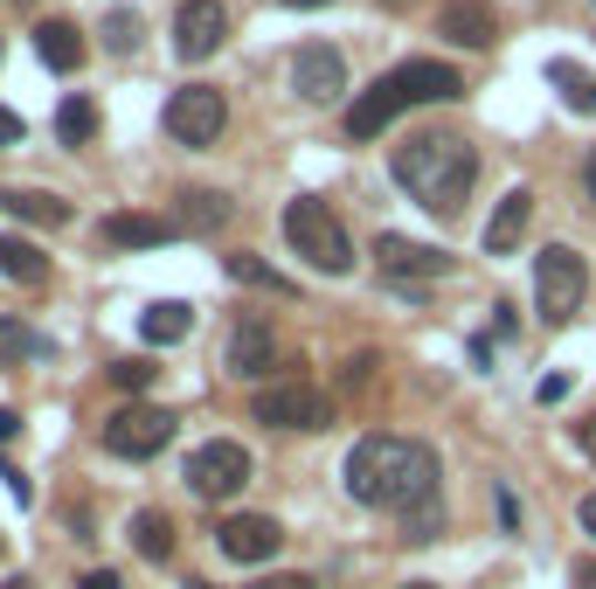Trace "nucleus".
I'll use <instances>...</instances> for the list:
<instances>
[{
    "label": "nucleus",
    "mask_w": 596,
    "mask_h": 589,
    "mask_svg": "<svg viewBox=\"0 0 596 589\" xmlns=\"http://www.w3.org/2000/svg\"><path fill=\"white\" fill-rule=\"evenodd\" d=\"M0 277H8V285H49V257L29 243V236H8V229H0Z\"/></svg>",
    "instance_id": "412c9836"
},
{
    "label": "nucleus",
    "mask_w": 596,
    "mask_h": 589,
    "mask_svg": "<svg viewBox=\"0 0 596 589\" xmlns=\"http://www.w3.org/2000/svg\"><path fill=\"white\" fill-rule=\"evenodd\" d=\"M583 194L596 201V146H589V160H583Z\"/></svg>",
    "instance_id": "4c0bfd02"
},
{
    "label": "nucleus",
    "mask_w": 596,
    "mask_h": 589,
    "mask_svg": "<svg viewBox=\"0 0 596 589\" xmlns=\"http://www.w3.org/2000/svg\"><path fill=\"white\" fill-rule=\"evenodd\" d=\"M167 438H174V417H167L160 402H125V409H112V417H105V451L125 457V465L160 457Z\"/></svg>",
    "instance_id": "0eeeda50"
},
{
    "label": "nucleus",
    "mask_w": 596,
    "mask_h": 589,
    "mask_svg": "<svg viewBox=\"0 0 596 589\" xmlns=\"http://www.w3.org/2000/svg\"><path fill=\"white\" fill-rule=\"evenodd\" d=\"M527 222H534V194L513 188L500 209H492V222H485V257H513L521 236H527Z\"/></svg>",
    "instance_id": "f3484780"
},
{
    "label": "nucleus",
    "mask_w": 596,
    "mask_h": 589,
    "mask_svg": "<svg viewBox=\"0 0 596 589\" xmlns=\"http://www.w3.org/2000/svg\"><path fill=\"white\" fill-rule=\"evenodd\" d=\"M133 548H139L146 561H167V555H174V520L153 514V506H139V514H133Z\"/></svg>",
    "instance_id": "393cba45"
},
{
    "label": "nucleus",
    "mask_w": 596,
    "mask_h": 589,
    "mask_svg": "<svg viewBox=\"0 0 596 589\" xmlns=\"http://www.w3.org/2000/svg\"><path fill=\"white\" fill-rule=\"evenodd\" d=\"M49 333H35L29 319H0V361H42Z\"/></svg>",
    "instance_id": "a878e982"
},
{
    "label": "nucleus",
    "mask_w": 596,
    "mask_h": 589,
    "mask_svg": "<svg viewBox=\"0 0 596 589\" xmlns=\"http://www.w3.org/2000/svg\"><path fill=\"white\" fill-rule=\"evenodd\" d=\"M21 438V417H14V409H0V451H8Z\"/></svg>",
    "instance_id": "473e14b6"
},
{
    "label": "nucleus",
    "mask_w": 596,
    "mask_h": 589,
    "mask_svg": "<svg viewBox=\"0 0 596 589\" xmlns=\"http://www.w3.org/2000/svg\"><path fill=\"white\" fill-rule=\"evenodd\" d=\"M388 167H396V188L417 201V209H430V215H458L464 194H472V181H479V152L464 146L458 133H417V139H402Z\"/></svg>",
    "instance_id": "f03ea898"
},
{
    "label": "nucleus",
    "mask_w": 596,
    "mask_h": 589,
    "mask_svg": "<svg viewBox=\"0 0 596 589\" xmlns=\"http://www.w3.org/2000/svg\"><path fill=\"white\" fill-rule=\"evenodd\" d=\"M180 478H188L195 499H237L243 485H250V451L237 438H209V444L188 457V472H180Z\"/></svg>",
    "instance_id": "6e6552de"
},
{
    "label": "nucleus",
    "mask_w": 596,
    "mask_h": 589,
    "mask_svg": "<svg viewBox=\"0 0 596 589\" xmlns=\"http://www.w3.org/2000/svg\"><path fill=\"white\" fill-rule=\"evenodd\" d=\"M160 125H167V139H174V146H216V139H222V125H229V105H222V91H216V84H180V91L167 97Z\"/></svg>",
    "instance_id": "423d86ee"
},
{
    "label": "nucleus",
    "mask_w": 596,
    "mask_h": 589,
    "mask_svg": "<svg viewBox=\"0 0 596 589\" xmlns=\"http://www.w3.org/2000/svg\"><path fill=\"white\" fill-rule=\"evenodd\" d=\"M229 264V277H237V285H257V292H278V298H292L299 285H292V277H284V271H271L264 257H250V250H237V257H222Z\"/></svg>",
    "instance_id": "b1692460"
},
{
    "label": "nucleus",
    "mask_w": 596,
    "mask_h": 589,
    "mask_svg": "<svg viewBox=\"0 0 596 589\" xmlns=\"http://www.w3.org/2000/svg\"><path fill=\"white\" fill-rule=\"evenodd\" d=\"M257 423H271V430H326L333 417V402L313 389V381H271V389H257Z\"/></svg>",
    "instance_id": "1a4fd4ad"
},
{
    "label": "nucleus",
    "mask_w": 596,
    "mask_h": 589,
    "mask_svg": "<svg viewBox=\"0 0 596 589\" xmlns=\"http://www.w3.org/2000/svg\"><path fill=\"white\" fill-rule=\"evenodd\" d=\"M91 133H97V105H91V97H63L56 139H63V146H91Z\"/></svg>",
    "instance_id": "bb28decb"
},
{
    "label": "nucleus",
    "mask_w": 596,
    "mask_h": 589,
    "mask_svg": "<svg viewBox=\"0 0 596 589\" xmlns=\"http://www.w3.org/2000/svg\"><path fill=\"white\" fill-rule=\"evenodd\" d=\"M583 534L596 541V493H583Z\"/></svg>",
    "instance_id": "e433bc0d"
},
{
    "label": "nucleus",
    "mask_w": 596,
    "mask_h": 589,
    "mask_svg": "<svg viewBox=\"0 0 596 589\" xmlns=\"http://www.w3.org/2000/svg\"><path fill=\"white\" fill-rule=\"evenodd\" d=\"M271 354H278L271 319H237V326H229V354H222V368L237 375V381H257V375H271Z\"/></svg>",
    "instance_id": "2eb2a0df"
},
{
    "label": "nucleus",
    "mask_w": 596,
    "mask_h": 589,
    "mask_svg": "<svg viewBox=\"0 0 596 589\" xmlns=\"http://www.w3.org/2000/svg\"><path fill=\"white\" fill-rule=\"evenodd\" d=\"M0 589H35V582H29V576H8V582H0Z\"/></svg>",
    "instance_id": "a19ab883"
},
{
    "label": "nucleus",
    "mask_w": 596,
    "mask_h": 589,
    "mask_svg": "<svg viewBox=\"0 0 596 589\" xmlns=\"http://www.w3.org/2000/svg\"><path fill=\"white\" fill-rule=\"evenodd\" d=\"M402 589H437V582H402Z\"/></svg>",
    "instance_id": "79ce46f5"
},
{
    "label": "nucleus",
    "mask_w": 596,
    "mask_h": 589,
    "mask_svg": "<svg viewBox=\"0 0 596 589\" xmlns=\"http://www.w3.org/2000/svg\"><path fill=\"white\" fill-rule=\"evenodd\" d=\"M278 8H299L305 14V8H326V0H278Z\"/></svg>",
    "instance_id": "ea45409f"
},
{
    "label": "nucleus",
    "mask_w": 596,
    "mask_h": 589,
    "mask_svg": "<svg viewBox=\"0 0 596 589\" xmlns=\"http://www.w3.org/2000/svg\"><path fill=\"white\" fill-rule=\"evenodd\" d=\"M0 555H8V541H0Z\"/></svg>",
    "instance_id": "37998d69"
},
{
    "label": "nucleus",
    "mask_w": 596,
    "mask_h": 589,
    "mask_svg": "<svg viewBox=\"0 0 596 589\" xmlns=\"http://www.w3.org/2000/svg\"><path fill=\"white\" fill-rule=\"evenodd\" d=\"M222 222H229V194H209V188L180 194V215H174L180 236H209V229H222Z\"/></svg>",
    "instance_id": "4be33fe9"
},
{
    "label": "nucleus",
    "mask_w": 596,
    "mask_h": 589,
    "mask_svg": "<svg viewBox=\"0 0 596 589\" xmlns=\"http://www.w3.org/2000/svg\"><path fill=\"white\" fill-rule=\"evenodd\" d=\"M437 35L458 49H492L500 42V14H492V0H445L437 8Z\"/></svg>",
    "instance_id": "4468645a"
},
{
    "label": "nucleus",
    "mask_w": 596,
    "mask_h": 589,
    "mask_svg": "<svg viewBox=\"0 0 596 589\" xmlns=\"http://www.w3.org/2000/svg\"><path fill=\"white\" fill-rule=\"evenodd\" d=\"M451 97H464V76L451 63L409 56V63H396L388 76H375V84L347 105V139H381L409 105H451Z\"/></svg>",
    "instance_id": "7ed1b4c3"
},
{
    "label": "nucleus",
    "mask_w": 596,
    "mask_h": 589,
    "mask_svg": "<svg viewBox=\"0 0 596 589\" xmlns=\"http://www.w3.org/2000/svg\"><path fill=\"white\" fill-rule=\"evenodd\" d=\"M583 298H589V264L568 243H548L534 257V313H541V326H568L583 313Z\"/></svg>",
    "instance_id": "39448f33"
},
{
    "label": "nucleus",
    "mask_w": 596,
    "mask_h": 589,
    "mask_svg": "<svg viewBox=\"0 0 596 589\" xmlns=\"http://www.w3.org/2000/svg\"><path fill=\"white\" fill-rule=\"evenodd\" d=\"M112 250H160V243H174L180 229L167 222V215H139V209H118V215H105V229H97Z\"/></svg>",
    "instance_id": "dca6fc26"
},
{
    "label": "nucleus",
    "mask_w": 596,
    "mask_h": 589,
    "mask_svg": "<svg viewBox=\"0 0 596 589\" xmlns=\"http://www.w3.org/2000/svg\"><path fill=\"white\" fill-rule=\"evenodd\" d=\"M292 91L305 97V105H333V97L347 91V56L326 42H305L292 56Z\"/></svg>",
    "instance_id": "f8f14e48"
},
{
    "label": "nucleus",
    "mask_w": 596,
    "mask_h": 589,
    "mask_svg": "<svg viewBox=\"0 0 596 589\" xmlns=\"http://www.w3.org/2000/svg\"><path fill=\"white\" fill-rule=\"evenodd\" d=\"M437 527H445V506H417V514H402V534H409V541H437Z\"/></svg>",
    "instance_id": "c85d7f7f"
},
{
    "label": "nucleus",
    "mask_w": 596,
    "mask_h": 589,
    "mask_svg": "<svg viewBox=\"0 0 596 589\" xmlns=\"http://www.w3.org/2000/svg\"><path fill=\"white\" fill-rule=\"evenodd\" d=\"M548 84L562 91V105H568V112H583V118H596V76H589L583 63H568V56H555V63H548Z\"/></svg>",
    "instance_id": "5701e85b"
},
{
    "label": "nucleus",
    "mask_w": 596,
    "mask_h": 589,
    "mask_svg": "<svg viewBox=\"0 0 596 589\" xmlns=\"http://www.w3.org/2000/svg\"><path fill=\"white\" fill-rule=\"evenodd\" d=\"M576 582H583V589H596V561H576Z\"/></svg>",
    "instance_id": "58836bf2"
},
{
    "label": "nucleus",
    "mask_w": 596,
    "mask_h": 589,
    "mask_svg": "<svg viewBox=\"0 0 596 589\" xmlns=\"http://www.w3.org/2000/svg\"><path fill=\"white\" fill-rule=\"evenodd\" d=\"M375 264H381V277H402V285H430V277H451V250L381 229V236H375Z\"/></svg>",
    "instance_id": "9d476101"
},
{
    "label": "nucleus",
    "mask_w": 596,
    "mask_h": 589,
    "mask_svg": "<svg viewBox=\"0 0 596 589\" xmlns=\"http://www.w3.org/2000/svg\"><path fill=\"white\" fill-rule=\"evenodd\" d=\"M576 444H583V451L596 457V417H583V423H576Z\"/></svg>",
    "instance_id": "c9c22d12"
},
{
    "label": "nucleus",
    "mask_w": 596,
    "mask_h": 589,
    "mask_svg": "<svg viewBox=\"0 0 596 589\" xmlns=\"http://www.w3.org/2000/svg\"><path fill=\"white\" fill-rule=\"evenodd\" d=\"M222 35H229V8L222 0H180V14H174V56L180 63L216 56Z\"/></svg>",
    "instance_id": "9b49d317"
},
{
    "label": "nucleus",
    "mask_w": 596,
    "mask_h": 589,
    "mask_svg": "<svg viewBox=\"0 0 596 589\" xmlns=\"http://www.w3.org/2000/svg\"><path fill=\"white\" fill-rule=\"evenodd\" d=\"M188 333H195V305H180V298H160V305L139 313V340L146 347H180Z\"/></svg>",
    "instance_id": "6ab92c4d"
},
{
    "label": "nucleus",
    "mask_w": 596,
    "mask_h": 589,
    "mask_svg": "<svg viewBox=\"0 0 596 589\" xmlns=\"http://www.w3.org/2000/svg\"><path fill=\"white\" fill-rule=\"evenodd\" d=\"M0 215L29 222V229H63L70 222V201L63 194H42V188H0Z\"/></svg>",
    "instance_id": "a211bd4d"
},
{
    "label": "nucleus",
    "mask_w": 596,
    "mask_h": 589,
    "mask_svg": "<svg viewBox=\"0 0 596 589\" xmlns=\"http://www.w3.org/2000/svg\"><path fill=\"white\" fill-rule=\"evenodd\" d=\"M216 541H222L229 561H271V555L284 548V527H278L271 514H229V520L216 527Z\"/></svg>",
    "instance_id": "ddd939ff"
},
{
    "label": "nucleus",
    "mask_w": 596,
    "mask_h": 589,
    "mask_svg": "<svg viewBox=\"0 0 596 589\" xmlns=\"http://www.w3.org/2000/svg\"><path fill=\"white\" fill-rule=\"evenodd\" d=\"M76 589H125V582H118L112 569H91V576H84V582H76Z\"/></svg>",
    "instance_id": "72a5a7b5"
},
{
    "label": "nucleus",
    "mask_w": 596,
    "mask_h": 589,
    "mask_svg": "<svg viewBox=\"0 0 596 589\" xmlns=\"http://www.w3.org/2000/svg\"><path fill=\"white\" fill-rule=\"evenodd\" d=\"M35 49H42V63L49 70H84V56H91V49H84V29H76V21H42V29H35Z\"/></svg>",
    "instance_id": "aec40b11"
},
{
    "label": "nucleus",
    "mask_w": 596,
    "mask_h": 589,
    "mask_svg": "<svg viewBox=\"0 0 596 589\" xmlns=\"http://www.w3.org/2000/svg\"><path fill=\"white\" fill-rule=\"evenodd\" d=\"M347 499L354 506H381V514H417V506L437 499V451L417 444V438H388V430H375V438H360L347 451Z\"/></svg>",
    "instance_id": "f257e3e1"
},
{
    "label": "nucleus",
    "mask_w": 596,
    "mask_h": 589,
    "mask_svg": "<svg viewBox=\"0 0 596 589\" xmlns=\"http://www.w3.org/2000/svg\"><path fill=\"white\" fill-rule=\"evenodd\" d=\"M105 42L118 49V56H133V49H139V14H133V8H118V14L105 21Z\"/></svg>",
    "instance_id": "cd10ccee"
},
{
    "label": "nucleus",
    "mask_w": 596,
    "mask_h": 589,
    "mask_svg": "<svg viewBox=\"0 0 596 589\" xmlns=\"http://www.w3.org/2000/svg\"><path fill=\"white\" fill-rule=\"evenodd\" d=\"M14 139H21V118H14L8 105H0V146H14Z\"/></svg>",
    "instance_id": "f704fd0d"
},
{
    "label": "nucleus",
    "mask_w": 596,
    "mask_h": 589,
    "mask_svg": "<svg viewBox=\"0 0 596 589\" xmlns=\"http://www.w3.org/2000/svg\"><path fill=\"white\" fill-rule=\"evenodd\" d=\"M153 375H160V368H153V361H118V368H112V381H118V389H125V396H139V389H146V381H153Z\"/></svg>",
    "instance_id": "c756f323"
},
{
    "label": "nucleus",
    "mask_w": 596,
    "mask_h": 589,
    "mask_svg": "<svg viewBox=\"0 0 596 589\" xmlns=\"http://www.w3.org/2000/svg\"><path fill=\"white\" fill-rule=\"evenodd\" d=\"M257 589H313V576H299V569H284V576H264Z\"/></svg>",
    "instance_id": "7c9ffc66"
},
{
    "label": "nucleus",
    "mask_w": 596,
    "mask_h": 589,
    "mask_svg": "<svg viewBox=\"0 0 596 589\" xmlns=\"http://www.w3.org/2000/svg\"><path fill=\"white\" fill-rule=\"evenodd\" d=\"M562 396H568V375H548V381L534 389V402H562Z\"/></svg>",
    "instance_id": "2f4dec72"
},
{
    "label": "nucleus",
    "mask_w": 596,
    "mask_h": 589,
    "mask_svg": "<svg viewBox=\"0 0 596 589\" xmlns=\"http://www.w3.org/2000/svg\"><path fill=\"white\" fill-rule=\"evenodd\" d=\"M284 243H292L313 271H326V277L354 271V236H347V222L333 215L320 194H299L292 209H284Z\"/></svg>",
    "instance_id": "20e7f679"
}]
</instances>
